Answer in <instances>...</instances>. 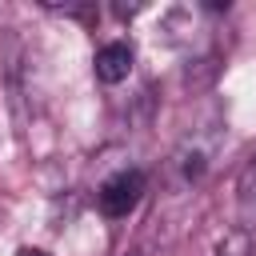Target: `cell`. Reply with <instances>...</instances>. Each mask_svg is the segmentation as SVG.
Listing matches in <instances>:
<instances>
[{"label":"cell","instance_id":"obj_1","mask_svg":"<svg viewBox=\"0 0 256 256\" xmlns=\"http://www.w3.org/2000/svg\"><path fill=\"white\" fill-rule=\"evenodd\" d=\"M144 188H148L144 172H140V168H124V172H116V176H108V180L100 184L96 204H100V212H104L108 220H120V216L136 212V204L144 200Z\"/></svg>","mask_w":256,"mask_h":256},{"label":"cell","instance_id":"obj_5","mask_svg":"<svg viewBox=\"0 0 256 256\" xmlns=\"http://www.w3.org/2000/svg\"><path fill=\"white\" fill-rule=\"evenodd\" d=\"M16 256H48L44 248H32V244H24V248H16Z\"/></svg>","mask_w":256,"mask_h":256},{"label":"cell","instance_id":"obj_3","mask_svg":"<svg viewBox=\"0 0 256 256\" xmlns=\"http://www.w3.org/2000/svg\"><path fill=\"white\" fill-rule=\"evenodd\" d=\"M236 228L248 236L256 232V156L236 176Z\"/></svg>","mask_w":256,"mask_h":256},{"label":"cell","instance_id":"obj_4","mask_svg":"<svg viewBox=\"0 0 256 256\" xmlns=\"http://www.w3.org/2000/svg\"><path fill=\"white\" fill-rule=\"evenodd\" d=\"M216 256H256V252H252V236H248V232H240V228L224 232V236H220V244H216Z\"/></svg>","mask_w":256,"mask_h":256},{"label":"cell","instance_id":"obj_2","mask_svg":"<svg viewBox=\"0 0 256 256\" xmlns=\"http://www.w3.org/2000/svg\"><path fill=\"white\" fill-rule=\"evenodd\" d=\"M132 60H136V56H132V44L112 40V44H100V48H96L92 72H96V80H100V84H120V80H128Z\"/></svg>","mask_w":256,"mask_h":256}]
</instances>
